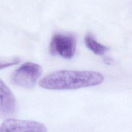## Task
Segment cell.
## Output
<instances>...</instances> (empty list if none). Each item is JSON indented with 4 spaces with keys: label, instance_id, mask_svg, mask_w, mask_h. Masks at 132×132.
Returning a JSON list of instances; mask_svg holds the SVG:
<instances>
[{
    "label": "cell",
    "instance_id": "cell-5",
    "mask_svg": "<svg viewBox=\"0 0 132 132\" xmlns=\"http://www.w3.org/2000/svg\"><path fill=\"white\" fill-rule=\"evenodd\" d=\"M16 109L15 96L8 87L0 79V118L13 116Z\"/></svg>",
    "mask_w": 132,
    "mask_h": 132
},
{
    "label": "cell",
    "instance_id": "cell-1",
    "mask_svg": "<svg viewBox=\"0 0 132 132\" xmlns=\"http://www.w3.org/2000/svg\"><path fill=\"white\" fill-rule=\"evenodd\" d=\"M103 80L104 76L97 72L63 70L46 75L40 80L39 86L48 90H74L94 86Z\"/></svg>",
    "mask_w": 132,
    "mask_h": 132
},
{
    "label": "cell",
    "instance_id": "cell-4",
    "mask_svg": "<svg viewBox=\"0 0 132 132\" xmlns=\"http://www.w3.org/2000/svg\"><path fill=\"white\" fill-rule=\"evenodd\" d=\"M43 124L33 121L7 119L0 126V132H47Z\"/></svg>",
    "mask_w": 132,
    "mask_h": 132
},
{
    "label": "cell",
    "instance_id": "cell-3",
    "mask_svg": "<svg viewBox=\"0 0 132 132\" xmlns=\"http://www.w3.org/2000/svg\"><path fill=\"white\" fill-rule=\"evenodd\" d=\"M75 46V39L72 34H56L51 41L50 52L53 56L70 59L74 56Z\"/></svg>",
    "mask_w": 132,
    "mask_h": 132
},
{
    "label": "cell",
    "instance_id": "cell-7",
    "mask_svg": "<svg viewBox=\"0 0 132 132\" xmlns=\"http://www.w3.org/2000/svg\"><path fill=\"white\" fill-rule=\"evenodd\" d=\"M21 62V60L19 58H15L10 60L4 61L0 59V70L11 67Z\"/></svg>",
    "mask_w": 132,
    "mask_h": 132
},
{
    "label": "cell",
    "instance_id": "cell-2",
    "mask_svg": "<svg viewBox=\"0 0 132 132\" xmlns=\"http://www.w3.org/2000/svg\"><path fill=\"white\" fill-rule=\"evenodd\" d=\"M40 65L32 62H26L15 70L11 75V82L25 89L32 88L42 74Z\"/></svg>",
    "mask_w": 132,
    "mask_h": 132
},
{
    "label": "cell",
    "instance_id": "cell-6",
    "mask_svg": "<svg viewBox=\"0 0 132 132\" xmlns=\"http://www.w3.org/2000/svg\"><path fill=\"white\" fill-rule=\"evenodd\" d=\"M85 44L87 47L97 55H103L108 50L109 48L98 42L92 34H86L84 39Z\"/></svg>",
    "mask_w": 132,
    "mask_h": 132
},
{
    "label": "cell",
    "instance_id": "cell-8",
    "mask_svg": "<svg viewBox=\"0 0 132 132\" xmlns=\"http://www.w3.org/2000/svg\"><path fill=\"white\" fill-rule=\"evenodd\" d=\"M103 61L106 65H111L114 63V60L110 57H105L103 59Z\"/></svg>",
    "mask_w": 132,
    "mask_h": 132
}]
</instances>
